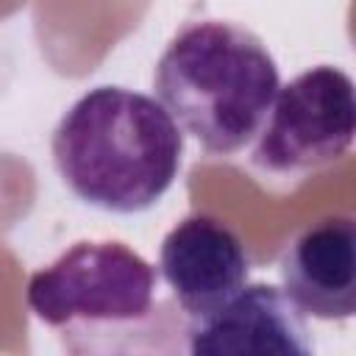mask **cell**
Instances as JSON below:
<instances>
[{"instance_id": "7a4b0ae2", "label": "cell", "mask_w": 356, "mask_h": 356, "mask_svg": "<svg viewBox=\"0 0 356 356\" xmlns=\"http://www.w3.org/2000/svg\"><path fill=\"white\" fill-rule=\"evenodd\" d=\"M50 156L78 200L111 214H139L175 184L184 134L156 97L95 86L61 114Z\"/></svg>"}, {"instance_id": "52a82bcc", "label": "cell", "mask_w": 356, "mask_h": 356, "mask_svg": "<svg viewBox=\"0 0 356 356\" xmlns=\"http://www.w3.org/2000/svg\"><path fill=\"white\" fill-rule=\"evenodd\" d=\"M284 295L309 317L350 320L356 314V222L328 214L292 236L278 259Z\"/></svg>"}, {"instance_id": "5b68a950", "label": "cell", "mask_w": 356, "mask_h": 356, "mask_svg": "<svg viewBox=\"0 0 356 356\" xmlns=\"http://www.w3.org/2000/svg\"><path fill=\"white\" fill-rule=\"evenodd\" d=\"M159 275L178 309L192 320L214 312L248 284L250 256L228 222L200 211L164 234Z\"/></svg>"}, {"instance_id": "277c9868", "label": "cell", "mask_w": 356, "mask_h": 356, "mask_svg": "<svg viewBox=\"0 0 356 356\" xmlns=\"http://www.w3.org/2000/svg\"><path fill=\"white\" fill-rule=\"evenodd\" d=\"M356 134L353 81L345 70L317 64L278 86L250 153L273 175L320 170L348 153Z\"/></svg>"}, {"instance_id": "3957f363", "label": "cell", "mask_w": 356, "mask_h": 356, "mask_svg": "<svg viewBox=\"0 0 356 356\" xmlns=\"http://www.w3.org/2000/svg\"><path fill=\"white\" fill-rule=\"evenodd\" d=\"M281 86L267 44L234 19H189L153 70L156 100L211 156L242 150Z\"/></svg>"}, {"instance_id": "8992f818", "label": "cell", "mask_w": 356, "mask_h": 356, "mask_svg": "<svg viewBox=\"0 0 356 356\" xmlns=\"http://www.w3.org/2000/svg\"><path fill=\"white\" fill-rule=\"evenodd\" d=\"M186 350L195 356H309L303 312L273 284H245L222 306L186 323Z\"/></svg>"}, {"instance_id": "6da1fadb", "label": "cell", "mask_w": 356, "mask_h": 356, "mask_svg": "<svg viewBox=\"0 0 356 356\" xmlns=\"http://www.w3.org/2000/svg\"><path fill=\"white\" fill-rule=\"evenodd\" d=\"M156 289V267L131 245L83 239L28 278L25 303L75 356L186 350L189 317Z\"/></svg>"}]
</instances>
